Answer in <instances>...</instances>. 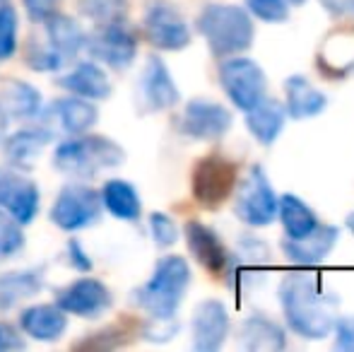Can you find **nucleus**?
Wrapping results in <instances>:
<instances>
[{"mask_svg": "<svg viewBox=\"0 0 354 352\" xmlns=\"http://www.w3.org/2000/svg\"><path fill=\"white\" fill-rule=\"evenodd\" d=\"M280 304L287 326L297 335L321 340L333 333L337 319V299L323 287L313 270H297L280 282Z\"/></svg>", "mask_w": 354, "mask_h": 352, "instance_id": "obj_1", "label": "nucleus"}, {"mask_svg": "<svg viewBox=\"0 0 354 352\" xmlns=\"http://www.w3.org/2000/svg\"><path fill=\"white\" fill-rule=\"evenodd\" d=\"M191 285V266L181 256L157 261L152 277L136 292V302L149 319H174Z\"/></svg>", "mask_w": 354, "mask_h": 352, "instance_id": "obj_2", "label": "nucleus"}, {"mask_svg": "<svg viewBox=\"0 0 354 352\" xmlns=\"http://www.w3.org/2000/svg\"><path fill=\"white\" fill-rule=\"evenodd\" d=\"M126 152L106 136H75L61 142L53 152V167L75 178H92L104 169L121 167Z\"/></svg>", "mask_w": 354, "mask_h": 352, "instance_id": "obj_3", "label": "nucleus"}, {"mask_svg": "<svg viewBox=\"0 0 354 352\" xmlns=\"http://www.w3.org/2000/svg\"><path fill=\"white\" fill-rule=\"evenodd\" d=\"M198 32L205 37L214 56H236L253 44V19L239 5H207L198 15Z\"/></svg>", "mask_w": 354, "mask_h": 352, "instance_id": "obj_4", "label": "nucleus"}, {"mask_svg": "<svg viewBox=\"0 0 354 352\" xmlns=\"http://www.w3.org/2000/svg\"><path fill=\"white\" fill-rule=\"evenodd\" d=\"M234 193V212L243 225L268 227L277 217V196L268 181L263 167L253 165L246 176L236 183Z\"/></svg>", "mask_w": 354, "mask_h": 352, "instance_id": "obj_5", "label": "nucleus"}, {"mask_svg": "<svg viewBox=\"0 0 354 352\" xmlns=\"http://www.w3.org/2000/svg\"><path fill=\"white\" fill-rule=\"evenodd\" d=\"M102 193L84 183H68L51 205V222L63 232H80L102 220Z\"/></svg>", "mask_w": 354, "mask_h": 352, "instance_id": "obj_6", "label": "nucleus"}, {"mask_svg": "<svg viewBox=\"0 0 354 352\" xmlns=\"http://www.w3.org/2000/svg\"><path fill=\"white\" fill-rule=\"evenodd\" d=\"M84 48L104 66L113 71H126L138 56V34L126 22V17L113 19L106 24H97V32L87 37Z\"/></svg>", "mask_w": 354, "mask_h": 352, "instance_id": "obj_7", "label": "nucleus"}, {"mask_svg": "<svg viewBox=\"0 0 354 352\" xmlns=\"http://www.w3.org/2000/svg\"><path fill=\"white\" fill-rule=\"evenodd\" d=\"M219 82L234 106L248 111L266 97V73L256 61L243 56H227L219 63Z\"/></svg>", "mask_w": 354, "mask_h": 352, "instance_id": "obj_8", "label": "nucleus"}, {"mask_svg": "<svg viewBox=\"0 0 354 352\" xmlns=\"http://www.w3.org/2000/svg\"><path fill=\"white\" fill-rule=\"evenodd\" d=\"M236 186V165L222 155H207L193 169V196L203 207H219Z\"/></svg>", "mask_w": 354, "mask_h": 352, "instance_id": "obj_9", "label": "nucleus"}, {"mask_svg": "<svg viewBox=\"0 0 354 352\" xmlns=\"http://www.w3.org/2000/svg\"><path fill=\"white\" fill-rule=\"evenodd\" d=\"M145 39L159 51H181L191 44L188 22L171 3H152L142 19Z\"/></svg>", "mask_w": 354, "mask_h": 352, "instance_id": "obj_10", "label": "nucleus"}, {"mask_svg": "<svg viewBox=\"0 0 354 352\" xmlns=\"http://www.w3.org/2000/svg\"><path fill=\"white\" fill-rule=\"evenodd\" d=\"M41 193L24 169L8 165L0 167V210L12 215L19 225H29L39 215Z\"/></svg>", "mask_w": 354, "mask_h": 352, "instance_id": "obj_11", "label": "nucleus"}, {"mask_svg": "<svg viewBox=\"0 0 354 352\" xmlns=\"http://www.w3.org/2000/svg\"><path fill=\"white\" fill-rule=\"evenodd\" d=\"M232 111L212 99H191L178 118V131L191 140H219L232 128Z\"/></svg>", "mask_w": 354, "mask_h": 352, "instance_id": "obj_12", "label": "nucleus"}, {"mask_svg": "<svg viewBox=\"0 0 354 352\" xmlns=\"http://www.w3.org/2000/svg\"><path fill=\"white\" fill-rule=\"evenodd\" d=\"M56 304L80 319H99L113 304L111 290L97 277H80L56 295Z\"/></svg>", "mask_w": 354, "mask_h": 352, "instance_id": "obj_13", "label": "nucleus"}, {"mask_svg": "<svg viewBox=\"0 0 354 352\" xmlns=\"http://www.w3.org/2000/svg\"><path fill=\"white\" fill-rule=\"evenodd\" d=\"M229 333L227 306L219 299H205L193 311V348L198 352H217Z\"/></svg>", "mask_w": 354, "mask_h": 352, "instance_id": "obj_14", "label": "nucleus"}, {"mask_svg": "<svg viewBox=\"0 0 354 352\" xmlns=\"http://www.w3.org/2000/svg\"><path fill=\"white\" fill-rule=\"evenodd\" d=\"M140 97L147 111H167V109L176 106L181 99L176 82L162 58L149 56L145 63L140 75Z\"/></svg>", "mask_w": 354, "mask_h": 352, "instance_id": "obj_15", "label": "nucleus"}, {"mask_svg": "<svg viewBox=\"0 0 354 352\" xmlns=\"http://www.w3.org/2000/svg\"><path fill=\"white\" fill-rule=\"evenodd\" d=\"M340 239V230L333 225H321L318 222L316 230H311L306 237H299V239H282V251L294 266L299 268H313L318 266L328 254L333 251V246Z\"/></svg>", "mask_w": 354, "mask_h": 352, "instance_id": "obj_16", "label": "nucleus"}, {"mask_svg": "<svg viewBox=\"0 0 354 352\" xmlns=\"http://www.w3.org/2000/svg\"><path fill=\"white\" fill-rule=\"evenodd\" d=\"M186 241L191 249L193 259L198 261L205 270H210L212 275H222L227 272L229 266V251L222 244V239L217 237V232L210 230L207 225L198 220L186 222Z\"/></svg>", "mask_w": 354, "mask_h": 352, "instance_id": "obj_17", "label": "nucleus"}, {"mask_svg": "<svg viewBox=\"0 0 354 352\" xmlns=\"http://www.w3.org/2000/svg\"><path fill=\"white\" fill-rule=\"evenodd\" d=\"M44 34H46V46L53 51V56L63 63V68L68 63H73L77 58V53L84 48V32L80 29V24L73 17L61 12H53L44 19Z\"/></svg>", "mask_w": 354, "mask_h": 352, "instance_id": "obj_18", "label": "nucleus"}, {"mask_svg": "<svg viewBox=\"0 0 354 352\" xmlns=\"http://www.w3.org/2000/svg\"><path fill=\"white\" fill-rule=\"evenodd\" d=\"M19 331L39 343H53L68 331V314L58 304H37L19 314Z\"/></svg>", "mask_w": 354, "mask_h": 352, "instance_id": "obj_19", "label": "nucleus"}, {"mask_svg": "<svg viewBox=\"0 0 354 352\" xmlns=\"http://www.w3.org/2000/svg\"><path fill=\"white\" fill-rule=\"evenodd\" d=\"M58 85L75 97L92 99V102H102L111 94V82H109L106 71L94 61L75 63L66 75L58 77Z\"/></svg>", "mask_w": 354, "mask_h": 352, "instance_id": "obj_20", "label": "nucleus"}, {"mask_svg": "<svg viewBox=\"0 0 354 352\" xmlns=\"http://www.w3.org/2000/svg\"><path fill=\"white\" fill-rule=\"evenodd\" d=\"M51 138H53V133L44 126L22 128V131L8 136L3 140V150H5V157H8V165L17 167V169H32Z\"/></svg>", "mask_w": 354, "mask_h": 352, "instance_id": "obj_21", "label": "nucleus"}, {"mask_svg": "<svg viewBox=\"0 0 354 352\" xmlns=\"http://www.w3.org/2000/svg\"><path fill=\"white\" fill-rule=\"evenodd\" d=\"M48 116L53 118L58 128L68 133V136H82L94 128V123L99 121V109L92 104V99L84 97H66L58 99L51 109H48Z\"/></svg>", "mask_w": 354, "mask_h": 352, "instance_id": "obj_22", "label": "nucleus"}, {"mask_svg": "<svg viewBox=\"0 0 354 352\" xmlns=\"http://www.w3.org/2000/svg\"><path fill=\"white\" fill-rule=\"evenodd\" d=\"M239 345L251 352H277L287 345L280 324L263 314H251L239 326Z\"/></svg>", "mask_w": 354, "mask_h": 352, "instance_id": "obj_23", "label": "nucleus"}, {"mask_svg": "<svg viewBox=\"0 0 354 352\" xmlns=\"http://www.w3.org/2000/svg\"><path fill=\"white\" fill-rule=\"evenodd\" d=\"M44 97L34 85L22 80H3L0 82V109L8 113V118L29 121L41 113Z\"/></svg>", "mask_w": 354, "mask_h": 352, "instance_id": "obj_24", "label": "nucleus"}, {"mask_svg": "<svg viewBox=\"0 0 354 352\" xmlns=\"http://www.w3.org/2000/svg\"><path fill=\"white\" fill-rule=\"evenodd\" d=\"M284 111L289 113L292 118L301 121V118H311V116H318L323 109L328 106V97L311 85L306 77L301 75H292L287 77L284 82Z\"/></svg>", "mask_w": 354, "mask_h": 352, "instance_id": "obj_25", "label": "nucleus"}, {"mask_svg": "<svg viewBox=\"0 0 354 352\" xmlns=\"http://www.w3.org/2000/svg\"><path fill=\"white\" fill-rule=\"evenodd\" d=\"M284 121H287V111L277 99L263 97L258 104H253L246 111V126L253 133L261 145H272L277 136L282 133Z\"/></svg>", "mask_w": 354, "mask_h": 352, "instance_id": "obj_26", "label": "nucleus"}, {"mask_svg": "<svg viewBox=\"0 0 354 352\" xmlns=\"http://www.w3.org/2000/svg\"><path fill=\"white\" fill-rule=\"evenodd\" d=\"M102 205L111 212L116 220L136 222L142 212V203L138 196L136 186L123 178H111L102 188Z\"/></svg>", "mask_w": 354, "mask_h": 352, "instance_id": "obj_27", "label": "nucleus"}, {"mask_svg": "<svg viewBox=\"0 0 354 352\" xmlns=\"http://www.w3.org/2000/svg\"><path fill=\"white\" fill-rule=\"evenodd\" d=\"M277 217L284 227V237H289V239L306 237L318 225L316 212L294 193H284L282 198H277Z\"/></svg>", "mask_w": 354, "mask_h": 352, "instance_id": "obj_28", "label": "nucleus"}, {"mask_svg": "<svg viewBox=\"0 0 354 352\" xmlns=\"http://www.w3.org/2000/svg\"><path fill=\"white\" fill-rule=\"evenodd\" d=\"M44 287L41 270H10L0 275V309H12Z\"/></svg>", "mask_w": 354, "mask_h": 352, "instance_id": "obj_29", "label": "nucleus"}, {"mask_svg": "<svg viewBox=\"0 0 354 352\" xmlns=\"http://www.w3.org/2000/svg\"><path fill=\"white\" fill-rule=\"evenodd\" d=\"M77 8L94 24H106L126 17L128 0H77Z\"/></svg>", "mask_w": 354, "mask_h": 352, "instance_id": "obj_30", "label": "nucleus"}, {"mask_svg": "<svg viewBox=\"0 0 354 352\" xmlns=\"http://www.w3.org/2000/svg\"><path fill=\"white\" fill-rule=\"evenodd\" d=\"M17 10L10 3H0V61H8L17 51Z\"/></svg>", "mask_w": 354, "mask_h": 352, "instance_id": "obj_31", "label": "nucleus"}, {"mask_svg": "<svg viewBox=\"0 0 354 352\" xmlns=\"http://www.w3.org/2000/svg\"><path fill=\"white\" fill-rule=\"evenodd\" d=\"M22 249H24L22 225L12 215L0 210V259H10V256L19 254Z\"/></svg>", "mask_w": 354, "mask_h": 352, "instance_id": "obj_32", "label": "nucleus"}, {"mask_svg": "<svg viewBox=\"0 0 354 352\" xmlns=\"http://www.w3.org/2000/svg\"><path fill=\"white\" fill-rule=\"evenodd\" d=\"M149 232H152V239L157 246L169 249L178 241V227L167 212H152L149 215Z\"/></svg>", "mask_w": 354, "mask_h": 352, "instance_id": "obj_33", "label": "nucleus"}, {"mask_svg": "<svg viewBox=\"0 0 354 352\" xmlns=\"http://www.w3.org/2000/svg\"><path fill=\"white\" fill-rule=\"evenodd\" d=\"M246 10L263 22H284L289 17L287 0H243Z\"/></svg>", "mask_w": 354, "mask_h": 352, "instance_id": "obj_34", "label": "nucleus"}, {"mask_svg": "<svg viewBox=\"0 0 354 352\" xmlns=\"http://www.w3.org/2000/svg\"><path fill=\"white\" fill-rule=\"evenodd\" d=\"M178 331L176 316L174 319H149V324L145 326V338L154 340V343H164Z\"/></svg>", "mask_w": 354, "mask_h": 352, "instance_id": "obj_35", "label": "nucleus"}, {"mask_svg": "<svg viewBox=\"0 0 354 352\" xmlns=\"http://www.w3.org/2000/svg\"><path fill=\"white\" fill-rule=\"evenodd\" d=\"M335 348L342 352H354V316L335 319Z\"/></svg>", "mask_w": 354, "mask_h": 352, "instance_id": "obj_36", "label": "nucleus"}, {"mask_svg": "<svg viewBox=\"0 0 354 352\" xmlns=\"http://www.w3.org/2000/svg\"><path fill=\"white\" fill-rule=\"evenodd\" d=\"M22 5H24V10H27V15L34 19V22H44L48 15L56 12L58 0H22Z\"/></svg>", "mask_w": 354, "mask_h": 352, "instance_id": "obj_37", "label": "nucleus"}, {"mask_svg": "<svg viewBox=\"0 0 354 352\" xmlns=\"http://www.w3.org/2000/svg\"><path fill=\"white\" fill-rule=\"evenodd\" d=\"M68 261H71V266L75 268V270H80V272H89V270H92V259L87 256L84 246L80 244V239H71V241H68Z\"/></svg>", "mask_w": 354, "mask_h": 352, "instance_id": "obj_38", "label": "nucleus"}, {"mask_svg": "<svg viewBox=\"0 0 354 352\" xmlns=\"http://www.w3.org/2000/svg\"><path fill=\"white\" fill-rule=\"evenodd\" d=\"M333 17H354V0H318Z\"/></svg>", "mask_w": 354, "mask_h": 352, "instance_id": "obj_39", "label": "nucleus"}, {"mask_svg": "<svg viewBox=\"0 0 354 352\" xmlns=\"http://www.w3.org/2000/svg\"><path fill=\"white\" fill-rule=\"evenodd\" d=\"M22 340L15 335V331L10 326H3L0 324V350H8V348H19Z\"/></svg>", "mask_w": 354, "mask_h": 352, "instance_id": "obj_40", "label": "nucleus"}, {"mask_svg": "<svg viewBox=\"0 0 354 352\" xmlns=\"http://www.w3.org/2000/svg\"><path fill=\"white\" fill-rule=\"evenodd\" d=\"M8 138V113L0 109V142Z\"/></svg>", "mask_w": 354, "mask_h": 352, "instance_id": "obj_41", "label": "nucleus"}, {"mask_svg": "<svg viewBox=\"0 0 354 352\" xmlns=\"http://www.w3.org/2000/svg\"><path fill=\"white\" fill-rule=\"evenodd\" d=\"M287 3H289V5H304L306 0H287Z\"/></svg>", "mask_w": 354, "mask_h": 352, "instance_id": "obj_42", "label": "nucleus"}, {"mask_svg": "<svg viewBox=\"0 0 354 352\" xmlns=\"http://www.w3.org/2000/svg\"><path fill=\"white\" fill-rule=\"evenodd\" d=\"M347 225H350V230L354 232V215H350V220H347Z\"/></svg>", "mask_w": 354, "mask_h": 352, "instance_id": "obj_43", "label": "nucleus"}]
</instances>
